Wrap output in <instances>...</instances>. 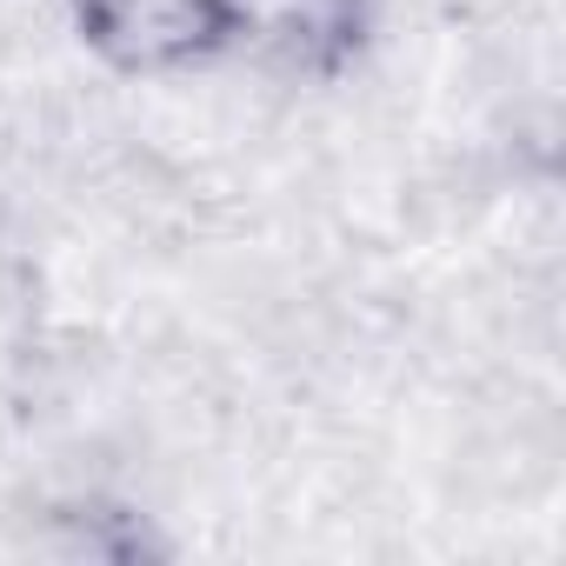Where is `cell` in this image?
Masks as SVG:
<instances>
[{
  "label": "cell",
  "instance_id": "1",
  "mask_svg": "<svg viewBox=\"0 0 566 566\" xmlns=\"http://www.w3.org/2000/svg\"><path fill=\"white\" fill-rule=\"evenodd\" d=\"M81 48L134 81L193 74L240 54V8L233 0H67Z\"/></svg>",
  "mask_w": 566,
  "mask_h": 566
},
{
  "label": "cell",
  "instance_id": "2",
  "mask_svg": "<svg viewBox=\"0 0 566 566\" xmlns=\"http://www.w3.org/2000/svg\"><path fill=\"white\" fill-rule=\"evenodd\" d=\"M240 54L287 81H340L374 41V0H233Z\"/></svg>",
  "mask_w": 566,
  "mask_h": 566
}]
</instances>
